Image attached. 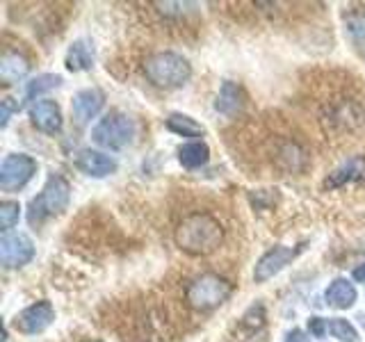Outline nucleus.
Segmentation results:
<instances>
[{"instance_id":"nucleus-19","label":"nucleus","mask_w":365,"mask_h":342,"mask_svg":"<svg viewBox=\"0 0 365 342\" xmlns=\"http://www.w3.org/2000/svg\"><path fill=\"white\" fill-rule=\"evenodd\" d=\"M167 130H171L174 135H180V137H203V133H205L201 123H197L192 117L180 114V112L169 114Z\"/></svg>"},{"instance_id":"nucleus-15","label":"nucleus","mask_w":365,"mask_h":342,"mask_svg":"<svg viewBox=\"0 0 365 342\" xmlns=\"http://www.w3.org/2000/svg\"><path fill=\"white\" fill-rule=\"evenodd\" d=\"M361 178H365V157L356 155V157H349L347 162H342L334 174L327 178L324 185L329 190H336V187H342V185H347V182L361 180Z\"/></svg>"},{"instance_id":"nucleus-14","label":"nucleus","mask_w":365,"mask_h":342,"mask_svg":"<svg viewBox=\"0 0 365 342\" xmlns=\"http://www.w3.org/2000/svg\"><path fill=\"white\" fill-rule=\"evenodd\" d=\"M30 71V62L26 55H21L16 51H5L0 57V80L3 85H14L19 80H23Z\"/></svg>"},{"instance_id":"nucleus-22","label":"nucleus","mask_w":365,"mask_h":342,"mask_svg":"<svg viewBox=\"0 0 365 342\" xmlns=\"http://www.w3.org/2000/svg\"><path fill=\"white\" fill-rule=\"evenodd\" d=\"M345 28L351 41L365 46V11H351V14H347Z\"/></svg>"},{"instance_id":"nucleus-9","label":"nucleus","mask_w":365,"mask_h":342,"mask_svg":"<svg viewBox=\"0 0 365 342\" xmlns=\"http://www.w3.org/2000/svg\"><path fill=\"white\" fill-rule=\"evenodd\" d=\"M297 258V251L290 247H272L269 251L260 256V260L254 267V281L256 283H267L269 279H274L281 269H285L290 262Z\"/></svg>"},{"instance_id":"nucleus-16","label":"nucleus","mask_w":365,"mask_h":342,"mask_svg":"<svg viewBox=\"0 0 365 342\" xmlns=\"http://www.w3.org/2000/svg\"><path fill=\"white\" fill-rule=\"evenodd\" d=\"M66 68L71 73L89 71L94 66V46L87 39H76L66 51Z\"/></svg>"},{"instance_id":"nucleus-6","label":"nucleus","mask_w":365,"mask_h":342,"mask_svg":"<svg viewBox=\"0 0 365 342\" xmlns=\"http://www.w3.org/2000/svg\"><path fill=\"white\" fill-rule=\"evenodd\" d=\"M37 174V160L26 153H9L0 165V190L19 192Z\"/></svg>"},{"instance_id":"nucleus-11","label":"nucleus","mask_w":365,"mask_h":342,"mask_svg":"<svg viewBox=\"0 0 365 342\" xmlns=\"http://www.w3.org/2000/svg\"><path fill=\"white\" fill-rule=\"evenodd\" d=\"M30 121L43 135H57L62 130V110L55 100H34L30 105Z\"/></svg>"},{"instance_id":"nucleus-17","label":"nucleus","mask_w":365,"mask_h":342,"mask_svg":"<svg viewBox=\"0 0 365 342\" xmlns=\"http://www.w3.org/2000/svg\"><path fill=\"white\" fill-rule=\"evenodd\" d=\"M324 299L331 308H336V311H347V308L356 304L359 294H356V288H354V283H349L347 279H336L327 288Z\"/></svg>"},{"instance_id":"nucleus-29","label":"nucleus","mask_w":365,"mask_h":342,"mask_svg":"<svg viewBox=\"0 0 365 342\" xmlns=\"http://www.w3.org/2000/svg\"><path fill=\"white\" fill-rule=\"evenodd\" d=\"M80 342H103V340H80Z\"/></svg>"},{"instance_id":"nucleus-21","label":"nucleus","mask_w":365,"mask_h":342,"mask_svg":"<svg viewBox=\"0 0 365 342\" xmlns=\"http://www.w3.org/2000/svg\"><path fill=\"white\" fill-rule=\"evenodd\" d=\"M327 328H329V333L338 338L340 342H359V331L354 328L351 322H347V319H342V317L327 319Z\"/></svg>"},{"instance_id":"nucleus-13","label":"nucleus","mask_w":365,"mask_h":342,"mask_svg":"<svg viewBox=\"0 0 365 342\" xmlns=\"http://www.w3.org/2000/svg\"><path fill=\"white\" fill-rule=\"evenodd\" d=\"M245 108V91L237 83H231V80H226V83L220 87V94H217V100H215V110L224 114V117H237L240 112Z\"/></svg>"},{"instance_id":"nucleus-28","label":"nucleus","mask_w":365,"mask_h":342,"mask_svg":"<svg viewBox=\"0 0 365 342\" xmlns=\"http://www.w3.org/2000/svg\"><path fill=\"white\" fill-rule=\"evenodd\" d=\"M351 276H354V281H356V283H363L365 285V262L351 271Z\"/></svg>"},{"instance_id":"nucleus-3","label":"nucleus","mask_w":365,"mask_h":342,"mask_svg":"<svg viewBox=\"0 0 365 342\" xmlns=\"http://www.w3.org/2000/svg\"><path fill=\"white\" fill-rule=\"evenodd\" d=\"M68 201H71V185H68V180L60 174H53L46 180L43 190L30 201V210H28L30 226H41L48 217L62 214Z\"/></svg>"},{"instance_id":"nucleus-5","label":"nucleus","mask_w":365,"mask_h":342,"mask_svg":"<svg viewBox=\"0 0 365 342\" xmlns=\"http://www.w3.org/2000/svg\"><path fill=\"white\" fill-rule=\"evenodd\" d=\"M137 125L133 117L123 112H110L106 114L94 128H91V140L98 146L108 148V151H121V148L130 146L135 142Z\"/></svg>"},{"instance_id":"nucleus-23","label":"nucleus","mask_w":365,"mask_h":342,"mask_svg":"<svg viewBox=\"0 0 365 342\" xmlns=\"http://www.w3.org/2000/svg\"><path fill=\"white\" fill-rule=\"evenodd\" d=\"M19 217H21V205L16 201L0 203V228H3V233H9L19 224Z\"/></svg>"},{"instance_id":"nucleus-8","label":"nucleus","mask_w":365,"mask_h":342,"mask_svg":"<svg viewBox=\"0 0 365 342\" xmlns=\"http://www.w3.org/2000/svg\"><path fill=\"white\" fill-rule=\"evenodd\" d=\"M53 322H55V308L46 299L23 308V311L14 317L16 331H21V333H26V336H37L41 331L48 328Z\"/></svg>"},{"instance_id":"nucleus-10","label":"nucleus","mask_w":365,"mask_h":342,"mask_svg":"<svg viewBox=\"0 0 365 342\" xmlns=\"http://www.w3.org/2000/svg\"><path fill=\"white\" fill-rule=\"evenodd\" d=\"M73 165L78 171H83L85 176H91V178H106L110 174L117 171V160L108 153H101V151H94V148H80L73 157Z\"/></svg>"},{"instance_id":"nucleus-4","label":"nucleus","mask_w":365,"mask_h":342,"mask_svg":"<svg viewBox=\"0 0 365 342\" xmlns=\"http://www.w3.org/2000/svg\"><path fill=\"white\" fill-rule=\"evenodd\" d=\"M231 294H233V283L220 276V274H210V271L192 279L185 290L187 304L194 311H201V313L220 308Z\"/></svg>"},{"instance_id":"nucleus-20","label":"nucleus","mask_w":365,"mask_h":342,"mask_svg":"<svg viewBox=\"0 0 365 342\" xmlns=\"http://www.w3.org/2000/svg\"><path fill=\"white\" fill-rule=\"evenodd\" d=\"M62 85V76H55V73H43V76H37L34 80L28 83V89H26V96L28 98H37L41 94L51 89H57Z\"/></svg>"},{"instance_id":"nucleus-1","label":"nucleus","mask_w":365,"mask_h":342,"mask_svg":"<svg viewBox=\"0 0 365 342\" xmlns=\"http://www.w3.org/2000/svg\"><path fill=\"white\" fill-rule=\"evenodd\" d=\"M222 224L208 212L190 214L176 228V244L192 256H208L222 244Z\"/></svg>"},{"instance_id":"nucleus-12","label":"nucleus","mask_w":365,"mask_h":342,"mask_svg":"<svg viewBox=\"0 0 365 342\" xmlns=\"http://www.w3.org/2000/svg\"><path fill=\"white\" fill-rule=\"evenodd\" d=\"M106 105V94L96 87H89L78 91V94L71 98V112H73V119L78 125H87L91 119L98 117V112Z\"/></svg>"},{"instance_id":"nucleus-27","label":"nucleus","mask_w":365,"mask_h":342,"mask_svg":"<svg viewBox=\"0 0 365 342\" xmlns=\"http://www.w3.org/2000/svg\"><path fill=\"white\" fill-rule=\"evenodd\" d=\"M285 342H313V340L308 333H304L302 328H292L288 331V336H285Z\"/></svg>"},{"instance_id":"nucleus-26","label":"nucleus","mask_w":365,"mask_h":342,"mask_svg":"<svg viewBox=\"0 0 365 342\" xmlns=\"http://www.w3.org/2000/svg\"><path fill=\"white\" fill-rule=\"evenodd\" d=\"M308 331H311V336H315V338H324V333H327V319H322V317H311L308 319Z\"/></svg>"},{"instance_id":"nucleus-25","label":"nucleus","mask_w":365,"mask_h":342,"mask_svg":"<svg viewBox=\"0 0 365 342\" xmlns=\"http://www.w3.org/2000/svg\"><path fill=\"white\" fill-rule=\"evenodd\" d=\"M14 112H19V103L14 98H3V103H0V125H3V128L9 123Z\"/></svg>"},{"instance_id":"nucleus-7","label":"nucleus","mask_w":365,"mask_h":342,"mask_svg":"<svg viewBox=\"0 0 365 342\" xmlns=\"http://www.w3.org/2000/svg\"><path fill=\"white\" fill-rule=\"evenodd\" d=\"M34 258V242L26 233H5L0 239V262L5 269L23 267Z\"/></svg>"},{"instance_id":"nucleus-18","label":"nucleus","mask_w":365,"mask_h":342,"mask_svg":"<svg viewBox=\"0 0 365 342\" xmlns=\"http://www.w3.org/2000/svg\"><path fill=\"white\" fill-rule=\"evenodd\" d=\"M208 157H210V148H208V144H203V142H190V144L178 148L180 165L187 167V169L203 167L205 162H208Z\"/></svg>"},{"instance_id":"nucleus-2","label":"nucleus","mask_w":365,"mask_h":342,"mask_svg":"<svg viewBox=\"0 0 365 342\" xmlns=\"http://www.w3.org/2000/svg\"><path fill=\"white\" fill-rule=\"evenodd\" d=\"M144 76L148 78V83L160 89H176L190 80L192 66L182 55L165 51V53H155L151 57H146Z\"/></svg>"},{"instance_id":"nucleus-24","label":"nucleus","mask_w":365,"mask_h":342,"mask_svg":"<svg viewBox=\"0 0 365 342\" xmlns=\"http://www.w3.org/2000/svg\"><path fill=\"white\" fill-rule=\"evenodd\" d=\"M262 324H265V311H262V306L258 304V306H251L249 311H247V315L242 317V326L245 328H251V331H256V328H260Z\"/></svg>"}]
</instances>
